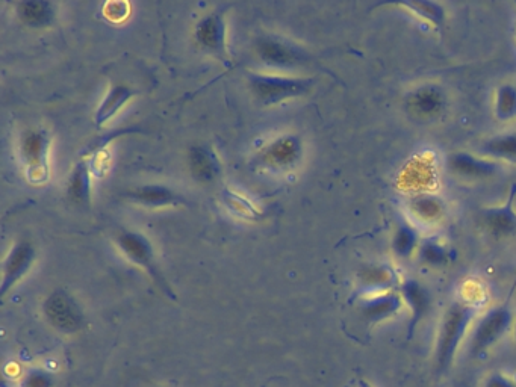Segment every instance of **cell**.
I'll use <instances>...</instances> for the list:
<instances>
[{
  "label": "cell",
  "mask_w": 516,
  "mask_h": 387,
  "mask_svg": "<svg viewBox=\"0 0 516 387\" xmlns=\"http://www.w3.org/2000/svg\"><path fill=\"white\" fill-rule=\"evenodd\" d=\"M117 244L122 248L126 257L131 259L132 262H135V264L140 265V267L158 283L159 288H161L168 297L175 298L171 289L165 285L161 273H159L158 265H156L155 262V254H153V248L152 245H150L149 239L144 238L140 233L123 232L122 235L117 238Z\"/></svg>",
  "instance_id": "cell-5"
},
{
  "label": "cell",
  "mask_w": 516,
  "mask_h": 387,
  "mask_svg": "<svg viewBox=\"0 0 516 387\" xmlns=\"http://www.w3.org/2000/svg\"><path fill=\"white\" fill-rule=\"evenodd\" d=\"M421 241L423 239L420 238L417 227L409 221L401 220L392 236V251L400 259H411L415 253H418Z\"/></svg>",
  "instance_id": "cell-20"
},
{
  "label": "cell",
  "mask_w": 516,
  "mask_h": 387,
  "mask_svg": "<svg viewBox=\"0 0 516 387\" xmlns=\"http://www.w3.org/2000/svg\"><path fill=\"white\" fill-rule=\"evenodd\" d=\"M418 257H420L421 264L426 265V267L442 268L453 264L456 253L447 242L432 236V238L421 241L420 248H418Z\"/></svg>",
  "instance_id": "cell-18"
},
{
  "label": "cell",
  "mask_w": 516,
  "mask_h": 387,
  "mask_svg": "<svg viewBox=\"0 0 516 387\" xmlns=\"http://www.w3.org/2000/svg\"><path fill=\"white\" fill-rule=\"evenodd\" d=\"M398 292H400L403 303L408 307L409 315H411L409 316L408 332H406V339L411 341L418 327L421 326V322L432 312V292L414 277L401 279Z\"/></svg>",
  "instance_id": "cell-4"
},
{
  "label": "cell",
  "mask_w": 516,
  "mask_h": 387,
  "mask_svg": "<svg viewBox=\"0 0 516 387\" xmlns=\"http://www.w3.org/2000/svg\"><path fill=\"white\" fill-rule=\"evenodd\" d=\"M44 313L47 321L63 333H75L84 326L81 309L63 289H58L47 298L44 303Z\"/></svg>",
  "instance_id": "cell-6"
},
{
  "label": "cell",
  "mask_w": 516,
  "mask_h": 387,
  "mask_svg": "<svg viewBox=\"0 0 516 387\" xmlns=\"http://www.w3.org/2000/svg\"><path fill=\"white\" fill-rule=\"evenodd\" d=\"M512 330H513V341H515V345H516V315H515V321H513Z\"/></svg>",
  "instance_id": "cell-33"
},
{
  "label": "cell",
  "mask_w": 516,
  "mask_h": 387,
  "mask_svg": "<svg viewBox=\"0 0 516 387\" xmlns=\"http://www.w3.org/2000/svg\"><path fill=\"white\" fill-rule=\"evenodd\" d=\"M221 200H223L226 208L237 217L249 221H258L262 218L261 211L249 199L241 196L238 192L232 191V189H224Z\"/></svg>",
  "instance_id": "cell-26"
},
{
  "label": "cell",
  "mask_w": 516,
  "mask_h": 387,
  "mask_svg": "<svg viewBox=\"0 0 516 387\" xmlns=\"http://www.w3.org/2000/svg\"><path fill=\"white\" fill-rule=\"evenodd\" d=\"M302 156V144L297 137H282L271 143L259 156L268 167L290 168L299 162Z\"/></svg>",
  "instance_id": "cell-16"
},
{
  "label": "cell",
  "mask_w": 516,
  "mask_h": 387,
  "mask_svg": "<svg viewBox=\"0 0 516 387\" xmlns=\"http://www.w3.org/2000/svg\"><path fill=\"white\" fill-rule=\"evenodd\" d=\"M494 112L497 120L512 121L516 118V85L503 84L494 97Z\"/></svg>",
  "instance_id": "cell-27"
},
{
  "label": "cell",
  "mask_w": 516,
  "mask_h": 387,
  "mask_svg": "<svg viewBox=\"0 0 516 387\" xmlns=\"http://www.w3.org/2000/svg\"><path fill=\"white\" fill-rule=\"evenodd\" d=\"M67 194H69L70 202L81 208L90 206L91 199V182H90V168L85 162L76 165L72 176L69 179V186H67Z\"/></svg>",
  "instance_id": "cell-23"
},
{
  "label": "cell",
  "mask_w": 516,
  "mask_h": 387,
  "mask_svg": "<svg viewBox=\"0 0 516 387\" xmlns=\"http://www.w3.org/2000/svg\"><path fill=\"white\" fill-rule=\"evenodd\" d=\"M411 209L417 217H420V220L436 221L444 215L445 205L439 197L424 194L412 199Z\"/></svg>",
  "instance_id": "cell-28"
},
{
  "label": "cell",
  "mask_w": 516,
  "mask_h": 387,
  "mask_svg": "<svg viewBox=\"0 0 516 387\" xmlns=\"http://www.w3.org/2000/svg\"><path fill=\"white\" fill-rule=\"evenodd\" d=\"M516 183L510 188L509 196L503 205L480 211V221L495 239L507 238L516 233Z\"/></svg>",
  "instance_id": "cell-9"
},
{
  "label": "cell",
  "mask_w": 516,
  "mask_h": 387,
  "mask_svg": "<svg viewBox=\"0 0 516 387\" xmlns=\"http://www.w3.org/2000/svg\"><path fill=\"white\" fill-rule=\"evenodd\" d=\"M17 14H19L20 20L31 28H47L55 20L53 5L43 2V0L22 2L17 7Z\"/></svg>",
  "instance_id": "cell-21"
},
{
  "label": "cell",
  "mask_w": 516,
  "mask_h": 387,
  "mask_svg": "<svg viewBox=\"0 0 516 387\" xmlns=\"http://www.w3.org/2000/svg\"><path fill=\"white\" fill-rule=\"evenodd\" d=\"M401 279L397 271L389 265H364L358 271V294L356 298L380 294V292L395 291L400 286Z\"/></svg>",
  "instance_id": "cell-11"
},
{
  "label": "cell",
  "mask_w": 516,
  "mask_h": 387,
  "mask_svg": "<svg viewBox=\"0 0 516 387\" xmlns=\"http://www.w3.org/2000/svg\"><path fill=\"white\" fill-rule=\"evenodd\" d=\"M256 52L267 66L280 69H293L306 62V55L302 50L277 38H261L256 43Z\"/></svg>",
  "instance_id": "cell-10"
},
{
  "label": "cell",
  "mask_w": 516,
  "mask_h": 387,
  "mask_svg": "<svg viewBox=\"0 0 516 387\" xmlns=\"http://www.w3.org/2000/svg\"><path fill=\"white\" fill-rule=\"evenodd\" d=\"M134 91L126 85H116L109 90L103 102L100 103L99 109L96 112L97 126H103L106 121L111 120L129 100L134 97Z\"/></svg>",
  "instance_id": "cell-22"
},
{
  "label": "cell",
  "mask_w": 516,
  "mask_h": 387,
  "mask_svg": "<svg viewBox=\"0 0 516 387\" xmlns=\"http://www.w3.org/2000/svg\"><path fill=\"white\" fill-rule=\"evenodd\" d=\"M128 199L141 205L150 206V208H162V206H175L184 202L179 194L175 191L165 188L161 185H146L140 188L132 189L125 194Z\"/></svg>",
  "instance_id": "cell-17"
},
{
  "label": "cell",
  "mask_w": 516,
  "mask_h": 387,
  "mask_svg": "<svg viewBox=\"0 0 516 387\" xmlns=\"http://www.w3.org/2000/svg\"><path fill=\"white\" fill-rule=\"evenodd\" d=\"M483 300L477 297L456 298L448 304L439 322L436 333L435 353L433 362L439 375L445 374L453 365L457 351L467 339L468 332L473 329L480 313H482Z\"/></svg>",
  "instance_id": "cell-1"
},
{
  "label": "cell",
  "mask_w": 516,
  "mask_h": 387,
  "mask_svg": "<svg viewBox=\"0 0 516 387\" xmlns=\"http://www.w3.org/2000/svg\"><path fill=\"white\" fill-rule=\"evenodd\" d=\"M312 79L280 78V76H250V88L259 102L274 105L283 100L303 96L311 90Z\"/></svg>",
  "instance_id": "cell-3"
},
{
  "label": "cell",
  "mask_w": 516,
  "mask_h": 387,
  "mask_svg": "<svg viewBox=\"0 0 516 387\" xmlns=\"http://www.w3.org/2000/svg\"><path fill=\"white\" fill-rule=\"evenodd\" d=\"M358 387H374L373 384L370 383V381L364 380V378H361V380L358 381Z\"/></svg>",
  "instance_id": "cell-32"
},
{
  "label": "cell",
  "mask_w": 516,
  "mask_h": 387,
  "mask_svg": "<svg viewBox=\"0 0 516 387\" xmlns=\"http://www.w3.org/2000/svg\"><path fill=\"white\" fill-rule=\"evenodd\" d=\"M480 152L485 158L504 159V161H516V134L498 135L489 138L480 147Z\"/></svg>",
  "instance_id": "cell-25"
},
{
  "label": "cell",
  "mask_w": 516,
  "mask_h": 387,
  "mask_svg": "<svg viewBox=\"0 0 516 387\" xmlns=\"http://www.w3.org/2000/svg\"><path fill=\"white\" fill-rule=\"evenodd\" d=\"M512 289H513V291L516 292V280H515V283H513Z\"/></svg>",
  "instance_id": "cell-34"
},
{
  "label": "cell",
  "mask_w": 516,
  "mask_h": 387,
  "mask_svg": "<svg viewBox=\"0 0 516 387\" xmlns=\"http://www.w3.org/2000/svg\"><path fill=\"white\" fill-rule=\"evenodd\" d=\"M380 7L400 8L406 11L411 16L417 17L418 20H423L427 25L433 26L439 32L444 29L445 22H447V11L438 2H429V0H401V2H386V4H379Z\"/></svg>",
  "instance_id": "cell-15"
},
{
  "label": "cell",
  "mask_w": 516,
  "mask_h": 387,
  "mask_svg": "<svg viewBox=\"0 0 516 387\" xmlns=\"http://www.w3.org/2000/svg\"><path fill=\"white\" fill-rule=\"evenodd\" d=\"M516 38V37H515Z\"/></svg>",
  "instance_id": "cell-35"
},
{
  "label": "cell",
  "mask_w": 516,
  "mask_h": 387,
  "mask_svg": "<svg viewBox=\"0 0 516 387\" xmlns=\"http://www.w3.org/2000/svg\"><path fill=\"white\" fill-rule=\"evenodd\" d=\"M447 165L451 173L464 179H491L503 170L500 162L467 152L451 153Z\"/></svg>",
  "instance_id": "cell-12"
},
{
  "label": "cell",
  "mask_w": 516,
  "mask_h": 387,
  "mask_svg": "<svg viewBox=\"0 0 516 387\" xmlns=\"http://www.w3.org/2000/svg\"><path fill=\"white\" fill-rule=\"evenodd\" d=\"M106 19L111 20L114 23H122L128 19L131 14V5L128 2H109L103 8Z\"/></svg>",
  "instance_id": "cell-29"
},
{
  "label": "cell",
  "mask_w": 516,
  "mask_h": 387,
  "mask_svg": "<svg viewBox=\"0 0 516 387\" xmlns=\"http://www.w3.org/2000/svg\"><path fill=\"white\" fill-rule=\"evenodd\" d=\"M403 306L405 303L398 289L368 295L358 300L359 315L368 327L379 326L382 322L394 319L395 316L400 315Z\"/></svg>",
  "instance_id": "cell-8"
},
{
  "label": "cell",
  "mask_w": 516,
  "mask_h": 387,
  "mask_svg": "<svg viewBox=\"0 0 516 387\" xmlns=\"http://www.w3.org/2000/svg\"><path fill=\"white\" fill-rule=\"evenodd\" d=\"M190 170L194 179L209 183L220 174V162L208 147H193L190 152Z\"/></svg>",
  "instance_id": "cell-19"
},
{
  "label": "cell",
  "mask_w": 516,
  "mask_h": 387,
  "mask_svg": "<svg viewBox=\"0 0 516 387\" xmlns=\"http://www.w3.org/2000/svg\"><path fill=\"white\" fill-rule=\"evenodd\" d=\"M482 387H516L515 378L503 372H492L483 380Z\"/></svg>",
  "instance_id": "cell-30"
},
{
  "label": "cell",
  "mask_w": 516,
  "mask_h": 387,
  "mask_svg": "<svg viewBox=\"0 0 516 387\" xmlns=\"http://www.w3.org/2000/svg\"><path fill=\"white\" fill-rule=\"evenodd\" d=\"M196 40L206 52L212 53L221 61H227L226 23L223 13H214L200 20L196 28Z\"/></svg>",
  "instance_id": "cell-13"
},
{
  "label": "cell",
  "mask_w": 516,
  "mask_h": 387,
  "mask_svg": "<svg viewBox=\"0 0 516 387\" xmlns=\"http://www.w3.org/2000/svg\"><path fill=\"white\" fill-rule=\"evenodd\" d=\"M512 294H515V291L510 289L506 301L486 310L477 319L471 329L470 342H468V353L473 359L485 356L512 330L513 321H515L512 306H510Z\"/></svg>",
  "instance_id": "cell-2"
},
{
  "label": "cell",
  "mask_w": 516,
  "mask_h": 387,
  "mask_svg": "<svg viewBox=\"0 0 516 387\" xmlns=\"http://www.w3.org/2000/svg\"><path fill=\"white\" fill-rule=\"evenodd\" d=\"M444 106V94L438 87L426 85L409 96V108L420 115H433Z\"/></svg>",
  "instance_id": "cell-24"
},
{
  "label": "cell",
  "mask_w": 516,
  "mask_h": 387,
  "mask_svg": "<svg viewBox=\"0 0 516 387\" xmlns=\"http://www.w3.org/2000/svg\"><path fill=\"white\" fill-rule=\"evenodd\" d=\"M49 147L47 132L28 131L22 138V158L28 165V177L32 183H44L49 177Z\"/></svg>",
  "instance_id": "cell-7"
},
{
  "label": "cell",
  "mask_w": 516,
  "mask_h": 387,
  "mask_svg": "<svg viewBox=\"0 0 516 387\" xmlns=\"http://www.w3.org/2000/svg\"><path fill=\"white\" fill-rule=\"evenodd\" d=\"M34 261L35 250L31 242L20 241L14 245L4 265V280H2V286H0V295H2V297H4L19 280L23 279V276L28 273Z\"/></svg>",
  "instance_id": "cell-14"
},
{
  "label": "cell",
  "mask_w": 516,
  "mask_h": 387,
  "mask_svg": "<svg viewBox=\"0 0 516 387\" xmlns=\"http://www.w3.org/2000/svg\"><path fill=\"white\" fill-rule=\"evenodd\" d=\"M25 387H50V378L43 372H34L26 378Z\"/></svg>",
  "instance_id": "cell-31"
}]
</instances>
